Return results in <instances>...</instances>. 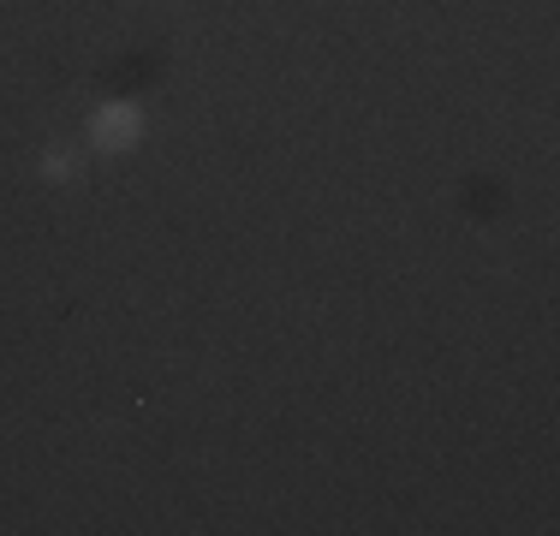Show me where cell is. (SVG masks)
<instances>
[{"instance_id":"obj_1","label":"cell","mask_w":560,"mask_h":536,"mask_svg":"<svg viewBox=\"0 0 560 536\" xmlns=\"http://www.w3.org/2000/svg\"><path fill=\"white\" fill-rule=\"evenodd\" d=\"M143 131H150V114H143L138 102H126V96L96 102V107H90V119H84V150L126 155V150H138V143H143Z\"/></svg>"},{"instance_id":"obj_2","label":"cell","mask_w":560,"mask_h":536,"mask_svg":"<svg viewBox=\"0 0 560 536\" xmlns=\"http://www.w3.org/2000/svg\"><path fill=\"white\" fill-rule=\"evenodd\" d=\"M36 173H43V185H78L84 179V150H72V143H48V150L36 155Z\"/></svg>"}]
</instances>
